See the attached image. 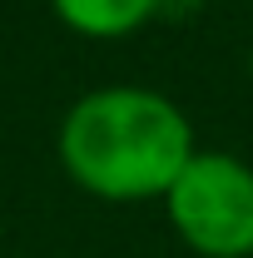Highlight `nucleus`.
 I'll use <instances>...</instances> for the list:
<instances>
[{
    "instance_id": "7ed1b4c3",
    "label": "nucleus",
    "mask_w": 253,
    "mask_h": 258,
    "mask_svg": "<svg viewBox=\"0 0 253 258\" xmlns=\"http://www.w3.org/2000/svg\"><path fill=\"white\" fill-rule=\"evenodd\" d=\"M50 10L80 40H124L154 20L164 0H50Z\"/></svg>"
},
{
    "instance_id": "f03ea898",
    "label": "nucleus",
    "mask_w": 253,
    "mask_h": 258,
    "mask_svg": "<svg viewBox=\"0 0 253 258\" xmlns=\"http://www.w3.org/2000/svg\"><path fill=\"white\" fill-rule=\"evenodd\" d=\"M159 204L189 253L253 258V164L243 154L199 144Z\"/></svg>"
},
{
    "instance_id": "20e7f679",
    "label": "nucleus",
    "mask_w": 253,
    "mask_h": 258,
    "mask_svg": "<svg viewBox=\"0 0 253 258\" xmlns=\"http://www.w3.org/2000/svg\"><path fill=\"white\" fill-rule=\"evenodd\" d=\"M248 85H253V45H248Z\"/></svg>"
},
{
    "instance_id": "f257e3e1",
    "label": "nucleus",
    "mask_w": 253,
    "mask_h": 258,
    "mask_svg": "<svg viewBox=\"0 0 253 258\" xmlns=\"http://www.w3.org/2000/svg\"><path fill=\"white\" fill-rule=\"evenodd\" d=\"M199 134L189 114L149 85H95L65 109L55 159L65 179L99 204L164 199L194 159Z\"/></svg>"
}]
</instances>
